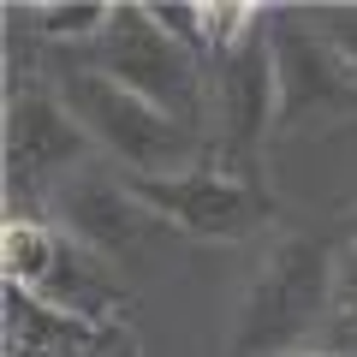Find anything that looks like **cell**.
I'll list each match as a JSON object with an SVG mask.
<instances>
[{
	"mask_svg": "<svg viewBox=\"0 0 357 357\" xmlns=\"http://www.w3.org/2000/svg\"><path fill=\"white\" fill-rule=\"evenodd\" d=\"M72 60L89 66V72H102V77H114L119 89L155 102L161 114L185 119V126H197L208 137V66L155 24L149 0H114L102 36L89 42V48H77Z\"/></svg>",
	"mask_w": 357,
	"mask_h": 357,
	"instance_id": "3",
	"label": "cell"
},
{
	"mask_svg": "<svg viewBox=\"0 0 357 357\" xmlns=\"http://www.w3.org/2000/svg\"><path fill=\"white\" fill-rule=\"evenodd\" d=\"M292 357H345V351H328V345H310V351H292Z\"/></svg>",
	"mask_w": 357,
	"mask_h": 357,
	"instance_id": "13",
	"label": "cell"
},
{
	"mask_svg": "<svg viewBox=\"0 0 357 357\" xmlns=\"http://www.w3.org/2000/svg\"><path fill=\"white\" fill-rule=\"evenodd\" d=\"M310 13H316L321 36H328L333 48L345 54V66L357 72V6H310Z\"/></svg>",
	"mask_w": 357,
	"mask_h": 357,
	"instance_id": "12",
	"label": "cell"
},
{
	"mask_svg": "<svg viewBox=\"0 0 357 357\" xmlns=\"http://www.w3.org/2000/svg\"><path fill=\"white\" fill-rule=\"evenodd\" d=\"M107 13H114V0H36V6H24V18L36 24V48H48V54L89 48L102 36Z\"/></svg>",
	"mask_w": 357,
	"mask_h": 357,
	"instance_id": "10",
	"label": "cell"
},
{
	"mask_svg": "<svg viewBox=\"0 0 357 357\" xmlns=\"http://www.w3.org/2000/svg\"><path fill=\"white\" fill-rule=\"evenodd\" d=\"M340 227H345V238H357V208H351V215L340 220Z\"/></svg>",
	"mask_w": 357,
	"mask_h": 357,
	"instance_id": "14",
	"label": "cell"
},
{
	"mask_svg": "<svg viewBox=\"0 0 357 357\" xmlns=\"http://www.w3.org/2000/svg\"><path fill=\"white\" fill-rule=\"evenodd\" d=\"M333 250L316 232H274L232 310L227 357H292L333 328Z\"/></svg>",
	"mask_w": 357,
	"mask_h": 357,
	"instance_id": "2",
	"label": "cell"
},
{
	"mask_svg": "<svg viewBox=\"0 0 357 357\" xmlns=\"http://www.w3.org/2000/svg\"><path fill=\"white\" fill-rule=\"evenodd\" d=\"M42 77H48L54 96L72 107V119L89 131L96 155H107L119 173H131V178H173V173H191V167L208 161V137L197 126L161 114L155 102L119 89L114 77L77 66L72 54H42Z\"/></svg>",
	"mask_w": 357,
	"mask_h": 357,
	"instance_id": "1",
	"label": "cell"
},
{
	"mask_svg": "<svg viewBox=\"0 0 357 357\" xmlns=\"http://www.w3.org/2000/svg\"><path fill=\"white\" fill-rule=\"evenodd\" d=\"M6 292H24L84 328H114L131 292L114 280L102 256L72 244L48 215H6Z\"/></svg>",
	"mask_w": 357,
	"mask_h": 357,
	"instance_id": "4",
	"label": "cell"
},
{
	"mask_svg": "<svg viewBox=\"0 0 357 357\" xmlns=\"http://www.w3.org/2000/svg\"><path fill=\"white\" fill-rule=\"evenodd\" d=\"M96 161L89 131L72 119V107L54 96L48 77L6 89V197L13 215H42L48 197L72 173Z\"/></svg>",
	"mask_w": 357,
	"mask_h": 357,
	"instance_id": "7",
	"label": "cell"
},
{
	"mask_svg": "<svg viewBox=\"0 0 357 357\" xmlns=\"http://www.w3.org/2000/svg\"><path fill=\"white\" fill-rule=\"evenodd\" d=\"M42 215H48L72 244H84L89 256H102L107 268L131 262V256L143 250V238H149V227H161V220L137 203L131 178L119 173V167H102V161H89L84 173L66 178L60 191L48 197Z\"/></svg>",
	"mask_w": 357,
	"mask_h": 357,
	"instance_id": "9",
	"label": "cell"
},
{
	"mask_svg": "<svg viewBox=\"0 0 357 357\" xmlns=\"http://www.w3.org/2000/svg\"><path fill=\"white\" fill-rule=\"evenodd\" d=\"M333 316L357 321V238H340L333 250Z\"/></svg>",
	"mask_w": 357,
	"mask_h": 357,
	"instance_id": "11",
	"label": "cell"
},
{
	"mask_svg": "<svg viewBox=\"0 0 357 357\" xmlns=\"http://www.w3.org/2000/svg\"><path fill=\"white\" fill-rule=\"evenodd\" d=\"M280 89H274V54L256 24L250 42L208 66V155L232 173L262 178V149L280 137Z\"/></svg>",
	"mask_w": 357,
	"mask_h": 357,
	"instance_id": "8",
	"label": "cell"
},
{
	"mask_svg": "<svg viewBox=\"0 0 357 357\" xmlns=\"http://www.w3.org/2000/svg\"><path fill=\"white\" fill-rule=\"evenodd\" d=\"M262 36L274 54V89H280V137H310L357 119V72L345 54L321 36L310 6H268Z\"/></svg>",
	"mask_w": 357,
	"mask_h": 357,
	"instance_id": "5",
	"label": "cell"
},
{
	"mask_svg": "<svg viewBox=\"0 0 357 357\" xmlns=\"http://www.w3.org/2000/svg\"><path fill=\"white\" fill-rule=\"evenodd\" d=\"M131 191L167 232L197 238V244H244L280 220V203L268 191V178L232 173L215 155L203 167H191V173H173V178H131Z\"/></svg>",
	"mask_w": 357,
	"mask_h": 357,
	"instance_id": "6",
	"label": "cell"
}]
</instances>
